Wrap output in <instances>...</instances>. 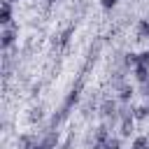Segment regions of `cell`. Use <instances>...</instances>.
<instances>
[{
    "mask_svg": "<svg viewBox=\"0 0 149 149\" xmlns=\"http://www.w3.org/2000/svg\"><path fill=\"white\" fill-rule=\"evenodd\" d=\"M30 121H40L42 119V109L40 107H35V109H30V116H28Z\"/></svg>",
    "mask_w": 149,
    "mask_h": 149,
    "instance_id": "16",
    "label": "cell"
},
{
    "mask_svg": "<svg viewBox=\"0 0 149 149\" xmlns=\"http://www.w3.org/2000/svg\"><path fill=\"white\" fill-rule=\"evenodd\" d=\"M93 149H107L105 142H93Z\"/></svg>",
    "mask_w": 149,
    "mask_h": 149,
    "instance_id": "20",
    "label": "cell"
},
{
    "mask_svg": "<svg viewBox=\"0 0 149 149\" xmlns=\"http://www.w3.org/2000/svg\"><path fill=\"white\" fill-rule=\"evenodd\" d=\"M133 74H135V79H137L140 84H144V81L149 79V65H147V63H137V65L133 68Z\"/></svg>",
    "mask_w": 149,
    "mask_h": 149,
    "instance_id": "7",
    "label": "cell"
},
{
    "mask_svg": "<svg viewBox=\"0 0 149 149\" xmlns=\"http://www.w3.org/2000/svg\"><path fill=\"white\" fill-rule=\"evenodd\" d=\"M100 2H102V7H105V9H112V7H114L119 0H100Z\"/></svg>",
    "mask_w": 149,
    "mask_h": 149,
    "instance_id": "17",
    "label": "cell"
},
{
    "mask_svg": "<svg viewBox=\"0 0 149 149\" xmlns=\"http://www.w3.org/2000/svg\"><path fill=\"white\" fill-rule=\"evenodd\" d=\"M116 112H119V109H116V102H114L112 98L102 100V102H100V107H98V114H100L102 119H114V116H116Z\"/></svg>",
    "mask_w": 149,
    "mask_h": 149,
    "instance_id": "3",
    "label": "cell"
},
{
    "mask_svg": "<svg viewBox=\"0 0 149 149\" xmlns=\"http://www.w3.org/2000/svg\"><path fill=\"white\" fill-rule=\"evenodd\" d=\"M0 23H2V28H5V26H12V0H2V7H0Z\"/></svg>",
    "mask_w": 149,
    "mask_h": 149,
    "instance_id": "5",
    "label": "cell"
},
{
    "mask_svg": "<svg viewBox=\"0 0 149 149\" xmlns=\"http://www.w3.org/2000/svg\"><path fill=\"white\" fill-rule=\"evenodd\" d=\"M140 63H147V65H149V49L140 54Z\"/></svg>",
    "mask_w": 149,
    "mask_h": 149,
    "instance_id": "18",
    "label": "cell"
},
{
    "mask_svg": "<svg viewBox=\"0 0 149 149\" xmlns=\"http://www.w3.org/2000/svg\"><path fill=\"white\" fill-rule=\"evenodd\" d=\"M81 86H84V74L77 79V84L72 86V91H70V93H68V98L63 100V105H61L58 114H54V119H51V130H54V128H56V126H58V123H61V121H63V119L70 114V109H72V107L79 102V93H81Z\"/></svg>",
    "mask_w": 149,
    "mask_h": 149,
    "instance_id": "1",
    "label": "cell"
},
{
    "mask_svg": "<svg viewBox=\"0 0 149 149\" xmlns=\"http://www.w3.org/2000/svg\"><path fill=\"white\" fill-rule=\"evenodd\" d=\"M16 35H19V30H16V26H14V23L2 28V33H0V47H2V51L12 49V44L16 42Z\"/></svg>",
    "mask_w": 149,
    "mask_h": 149,
    "instance_id": "2",
    "label": "cell"
},
{
    "mask_svg": "<svg viewBox=\"0 0 149 149\" xmlns=\"http://www.w3.org/2000/svg\"><path fill=\"white\" fill-rule=\"evenodd\" d=\"M105 147H107V149H121V140H119V137H109V140L105 142Z\"/></svg>",
    "mask_w": 149,
    "mask_h": 149,
    "instance_id": "15",
    "label": "cell"
},
{
    "mask_svg": "<svg viewBox=\"0 0 149 149\" xmlns=\"http://www.w3.org/2000/svg\"><path fill=\"white\" fill-rule=\"evenodd\" d=\"M47 2H56V0H47Z\"/></svg>",
    "mask_w": 149,
    "mask_h": 149,
    "instance_id": "23",
    "label": "cell"
},
{
    "mask_svg": "<svg viewBox=\"0 0 149 149\" xmlns=\"http://www.w3.org/2000/svg\"><path fill=\"white\" fill-rule=\"evenodd\" d=\"M116 91H119V100H121V102H128V100L133 98V93H135L130 84H121V86H119Z\"/></svg>",
    "mask_w": 149,
    "mask_h": 149,
    "instance_id": "9",
    "label": "cell"
},
{
    "mask_svg": "<svg viewBox=\"0 0 149 149\" xmlns=\"http://www.w3.org/2000/svg\"><path fill=\"white\" fill-rule=\"evenodd\" d=\"M133 116H135L137 121H144V119L149 116V107H147V105H137V107H133Z\"/></svg>",
    "mask_w": 149,
    "mask_h": 149,
    "instance_id": "12",
    "label": "cell"
},
{
    "mask_svg": "<svg viewBox=\"0 0 149 149\" xmlns=\"http://www.w3.org/2000/svg\"><path fill=\"white\" fill-rule=\"evenodd\" d=\"M112 137V126L109 123H100L95 128V142H107Z\"/></svg>",
    "mask_w": 149,
    "mask_h": 149,
    "instance_id": "6",
    "label": "cell"
},
{
    "mask_svg": "<svg viewBox=\"0 0 149 149\" xmlns=\"http://www.w3.org/2000/svg\"><path fill=\"white\" fill-rule=\"evenodd\" d=\"M40 142L44 144V149H54V147H58V133L49 128V130H47V135H44Z\"/></svg>",
    "mask_w": 149,
    "mask_h": 149,
    "instance_id": "8",
    "label": "cell"
},
{
    "mask_svg": "<svg viewBox=\"0 0 149 149\" xmlns=\"http://www.w3.org/2000/svg\"><path fill=\"white\" fill-rule=\"evenodd\" d=\"M35 142H37V135H28V133H26V135H21V137H19V144H21V149H30Z\"/></svg>",
    "mask_w": 149,
    "mask_h": 149,
    "instance_id": "11",
    "label": "cell"
},
{
    "mask_svg": "<svg viewBox=\"0 0 149 149\" xmlns=\"http://www.w3.org/2000/svg\"><path fill=\"white\" fill-rule=\"evenodd\" d=\"M137 40H149V21L147 19L137 21Z\"/></svg>",
    "mask_w": 149,
    "mask_h": 149,
    "instance_id": "10",
    "label": "cell"
},
{
    "mask_svg": "<svg viewBox=\"0 0 149 149\" xmlns=\"http://www.w3.org/2000/svg\"><path fill=\"white\" fill-rule=\"evenodd\" d=\"M72 33H74V28H72V26H70L68 30H63V33H61V37H58V47H65V44L70 42V35H72Z\"/></svg>",
    "mask_w": 149,
    "mask_h": 149,
    "instance_id": "14",
    "label": "cell"
},
{
    "mask_svg": "<svg viewBox=\"0 0 149 149\" xmlns=\"http://www.w3.org/2000/svg\"><path fill=\"white\" fill-rule=\"evenodd\" d=\"M30 149H44V144H42V142H40V140H37V142H35V144H33V147H30Z\"/></svg>",
    "mask_w": 149,
    "mask_h": 149,
    "instance_id": "21",
    "label": "cell"
},
{
    "mask_svg": "<svg viewBox=\"0 0 149 149\" xmlns=\"http://www.w3.org/2000/svg\"><path fill=\"white\" fill-rule=\"evenodd\" d=\"M70 147H72V137H68V142L63 144V149H70Z\"/></svg>",
    "mask_w": 149,
    "mask_h": 149,
    "instance_id": "22",
    "label": "cell"
},
{
    "mask_svg": "<svg viewBox=\"0 0 149 149\" xmlns=\"http://www.w3.org/2000/svg\"><path fill=\"white\" fill-rule=\"evenodd\" d=\"M133 149H149V137L147 135H140L133 140Z\"/></svg>",
    "mask_w": 149,
    "mask_h": 149,
    "instance_id": "13",
    "label": "cell"
},
{
    "mask_svg": "<svg viewBox=\"0 0 149 149\" xmlns=\"http://www.w3.org/2000/svg\"><path fill=\"white\" fill-rule=\"evenodd\" d=\"M142 95H147V98H149V79L142 84Z\"/></svg>",
    "mask_w": 149,
    "mask_h": 149,
    "instance_id": "19",
    "label": "cell"
},
{
    "mask_svg": "<svg viewBox=\"0 0 149 149\" xmlns=\"http://www.w3.org/2000/svg\"><path fill=\"white\" fill-rule=\"evenodd\" d=\"M133 130H135V116L133 114L126 116V119H119V133H121V137H130Z\"/></svg>",
    "mask_w": 149,
    "mask_h": 149,
    "instance_id": "4",
    "label": "cell"
}]
</instances>
